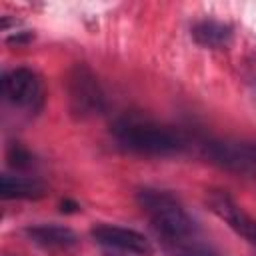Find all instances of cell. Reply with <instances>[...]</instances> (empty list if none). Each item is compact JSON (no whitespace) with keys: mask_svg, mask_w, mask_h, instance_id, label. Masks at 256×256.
I'll use <instances>...</instances> for the list:
<instances>
[{"mask_svg":"<svg viewBox=\"0 0 256 256\" xmlns=\"http://www.w3.org/2000/svg\"><path fill=\"white\" fill-rule=\"evenodd\" d=\"M136 202L176 256H212L196 236V222L170 192L142 188L136 194Z\"/></svg>","mask_w":256,"mask_h":256,"instance_id":"1","label":"cell"},{"mask_svg":"<svg viewBox=\"0 0 256 256\" xmlns=\"http://www.w3.org/2000/svg\"><path fill=\"white\" fill-rule=\"evenodd\" d=\"M112 134L120 148L146 156H170L180 152L186 144L178 130L140 116L118 118L112 124Z\"/></svg>","mask_w":256,"mask_h":256,"instance_id":"2","label":"cell"},{"mask_svg":"<svg viewBox=\"0 0 256 256\" xmlns=\"http://www.w3.org/2000/svg\"><path fill=\"white\" fill-rule=\"evenodd\" d=\"M70 110L78 118H90L104 112V92L94 72L84 64H74L66 78Z\"/></svg>","mask_w":256,"mask_h":256,"instance_id":"3","label":"cell"},{"mask_svg":"<svg viewBox=\"0 0 256 256\" xmlns=\"http://www.w3.org/2000/svg\"><path fill=\"white\" fill-rule=\"evenodd\" d=\"M204 156L218 168L256 178V142L248 140H210Z\"/></svg>","mask_w":256,"mask_h":256,"instance_id":"4","label":"cell"},{"mask_svg":"<svg viewBox=\"0 0 256 256\" xmlns=\"http://www.w3.org/2000/svg\"><path fill=\"white\" fill-rule=\"evenodd\" d=\"M4 98L22 110L38 112L44 104V84L30 68H14L2 76Z\"/></svg>","mask_w":256,"mask_h":256,"instance_id":"5","label":"cell"},{"mask_svg":"<svg viewBox=\"0 0 256 256\" xmlns=\"http://www.w3.org/2000/svg\"><path fill=\"white\" fill-rule=\"evenodd\" d=\"M206 204L208 208L220 218L224 220L238 236H242L244 240H248L250 244H256V220L242 210V206H238L226 192L222 190H212L206 196Z\"/></svg>","mask_w":256,"mask_h":256,"instance_id":"6","label":"cell"},{"mask_svg":"<svg viewBox=\"0 0 256 256\" xmlns=\"http://www.w3.org/2000/svg\"><path fill=\"white\" fill-rule=\"evenodd\" d=\"M90 236L94 242H98L102 246L116 248V250L134 252V254H150L152 252V246L146 240V236L132 228H122V226H114V224H96L90 230Z\"/></svg>","mask_w":256,"mask_h":256,"instance_id":"7","label":"cell"},{"mask_svg":"<svg viewBox=\"0 0 256 256\" xmlns=\"http://www.w3.org/2000/svg\"><path fill=\"white\" fill-rule=\"evenodd\" d=\"M24 236L32 244L48 250H66L78 244L76 232L62 224H34L24 228Z\"/></svg>","mask_w":256,"mask_h":256,"instance_id":"8","label":"cell"},{"mask_svg":"<svg viewBox=\"0 0 256 256\" xmlns=\"http://www.w3.org/2000/svg\"><path fill=\"white\" fill-rule=\"evenodd\" d=\"M46 194V186L30 176H14L2 174L0 176V196L4 200H36Z\"/></svg>","mask_w":256,"mask_h":256,"instance_id":"9","label":"cell"},{"mask_svg":"<svg viewBox=\"0 0 256 256\" xmlns=\"http://www.w3.org/2000/svg\"><path fill=\"white\" fill-rule=\"evenodd\" d=\"M192 36L204 48H224L232 40V28L218 20H200L194 24Z\"/></svg>","mask_w":256,"mask_h":256,"instance_id":"10","label":"cell"},{"mask_svg":"<svg viewBox=\"0 0 256 256\" xmlns=\"http://www.w3.org/2000/svg\"><path fill=\"white\" fill-rule=\"evenodd\" d=\"M8 162H10V166L22 170V168L32 166V154L26 148H22L20 144H12L8 148Z\"/></svg>","mask_w":256,"mask_h":256,"instance_id":"11","label":"cell"},{"mask_svg":"<svg viewBox=\"0 0 256 256\" xmlns=\"http://www.w3.org/2000/svg\"><path fill=\"white\" fill-rule=\"evenodd\" d=\"M80 206L76 204V202H72V200H64L62 202V212H76Z\"/></svg>","mask_w":256,"mask_h":256,"instance_id":"12","label":"cell"}]
</instances>
